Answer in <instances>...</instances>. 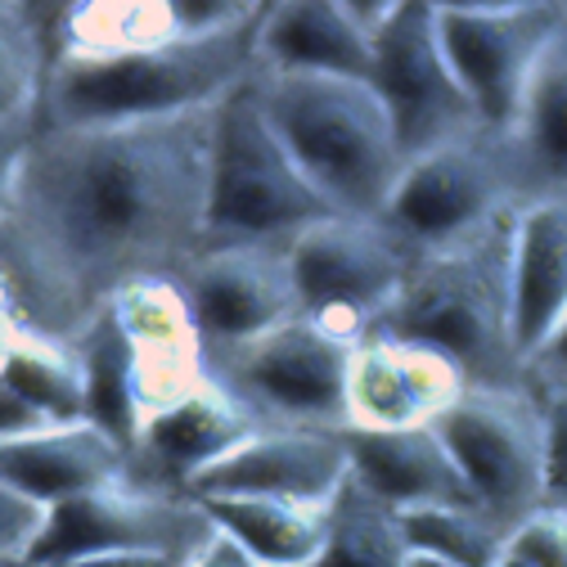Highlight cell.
<instances>
[{
    "label": "cell",
    "instance_id": "cell-1",
    "mask_svg": "<svg viewBox=\"0 0 567 567\" xmlns=\"http://www.w3.org/2000/svg\"><path fill=\"white\" fill-rule=\"evenodd\" d=\"M217 109L45 126L0 163V316L82 338L140 279H185L207 248Z\"/></svg>",
    "mask_w": 567,
    "mask_h": 567
},
{
    "label": "cell",
    "instance_id": "cell-2",
    "mask_svg": "<svg viewBox=\"0 0 567 567\" xmlns=\"http://www.w3.org/2000/svg\"><path fill=\"white\" fill-rule=\"evenodd\" d=\"M514 217L518 207L451 248L414 257L401 298L374 329L437 347L473 388L523 383L514 351Z\"/></svg>",
    "mask_w": 567,
    "mask_h": 567
},
{
    "label": "cell",
    "instance_id": "cell-3",
    "mask_svg": "<svg viewBox=\"0 0 567 567\" xmlns=\"http://www.w3.org/2000/svg\"><path fill=\"white\" fill-rule=\"evenodd\" d=\"M252 91L333 212L383 221L405 154L379 86L329 73H257Z\"/></svg>",
    "mask_w": 567,
    "mask_h": 567
},
{
    "label": "cell",
    "instance_id": "cell-4",
    "mask_svg": "<svg viewBox=\"0 0 567 567\" xmlns=\"http://www.w3.org/2000/svg\"><path fill=\"white\" fill-rule=\"evenodd\" d=\"M257 23L230 37L176 41L126 59H78L54 50L41 131L154 122L217 109L257 78Z\"/></svg>",
    "mask_w": 567,
    "mask_h": 567
},
{
    "label": "cell",
    "instance_id": "cell-5",
    "mask_svg": "<svg viewBox=\"0 0 567 567\" xmlns=\"http://www.w3.org/2000/svg\"><path fill=\"white\" fill-rule=\"evenodd\" d=\"M333 217V203L307 181L289 145L270 126L252 86L235 91L217 113L207 189V248L284 244Z\"/></svg>",
    "mask_w": 567,
    "mask_h": 567
},
{
    "label": "cell",
    "instance_id": "cell-6",
    "mask_svg": "<svg viewBox=\"0 0 567 567\" xmlns=\"http://www.w3.org/2000/svg\"><path fill=\"white\" fill-rule=\"evenodd\" d=\"M351 333L320 316H293L279 329L212 351V374L239 392L270 429H347V374L357 342Z\"/></svg>",
    "mask_w": 567,
    "mask_h": 567
},
{
    "label": "cell",
    "instance_id": "cell-7",
    "mask_svg": "<svg viewBox=\"0 0 567 567\" xmlns=\"http://www.w3.org/2000/svg\"><path fill=\"white\" fill-rule=\"evenodd\" d=\"M451 73L491 135H509L549 45L567 32L558 0H433Z\"/></svg>",
    "mask_w": 567,
    "mask_h": 567
},
{
    "label": "cell",
    "instance_id": "cell-8",
    "mask_svg": "<svg viewBox=\"0 0 567 567\" xmlns=\"http://www.w3.org/2000/svg\"><path fill=\"white\" fill-rule=\"evenodd\" d=\"M433 429L468 477L482 514L505 532L545 509V419L527 379L468 388Z\"/></svg>",
    "mask_w": 567,
    "mask_h": 567
},
{
    "label": "cell",
    "instance_id": "cell-9",
    "mask_svg": "<svg viewBox=\"0 0 567 567\" xmlns=\"http://www.w3.org/2000/svg\"><path fill=\"white\" fill-rule=\"evenodd\" d=\"M518 203L523 185L505 140L482 131L410 158L383 207V226L423 257L486 230Z\"/></svg>",
    "mask_w": 567,
    "mask_h": 567
},
{
    "label": "cell",
    "instance_id": "cell-10",
    "mask_svg": "<svg viewBox=\"0 0 567 567\" xmlns=\"http://www.w3.org/2000/svg\"><path fill=\"white\" fill-rule=\"evenodd\" d=\"M302 311L351 333H370L401 298L414 252L374 217H333L307 226L289 244Z\"/></svg>",
    "mask_w": 567,
    "mask_h": 567
},
{
    "label": "cell",
    "instance_id": "cell-11",
    "mask_svg": "<svg viewBox=\"0 0 567 567\" xmlns=\"http://www.w3.org/2000/svg\"><path fill=\"white\" fill-rule=\"evenodd\" d=\"M374 86L392 113L405 163L486 131L442 54L433 0H396L388 28L374 37Z\"/></svg>",
    "mask_w": 567,
    "mask_h": 567
},
{
    "label": "cell",
    "instance_id": "cell-12",
    "mask_svg": "<svg viewBox=\"0 0 567 567\" xmlns=\"http://www.w3.org/2000/svg\"><path fill=\"white\" fill-rule=\"evenodd\" d=\"M212 532H217V518L189 491H172V486L135 477L122 486L59 501L54 527L28 567H63L73 558L131 554V549L194 558Z\"/></svg>",
    "mask_w": 567,
    "mask_h": 567
},
{
    "label": "cell",
    "instance_id": "cell-13",
    "mask_svg": "<svg viewBox=\"0 0 567 567\" xmlns=\"http://www.w3.org/2000/svg\"><path fill=\"white\" fill-rule=\"evenodd\" d=\"M126 347L140 429L212 379V351L181 279H140L109 302Z\"/></svg>",
    "mask_w": 567,
    "mask_h": 567
},
{
    "label": "cell",
    "instance_id": "cell-14",
    "mask_svg": "<svg viewBox=\"0 0 567 567\" xmlns=\"http://www.w3.org/2000/svg\"><path fill=\"white\" fill-rule=\"evenodd\" d=\"M185 293L203 324L207 351L252 342L284 320L302 316V293L284 244H221L203 248L185 270Z\"/></svg>",
    "mask_w": 567,
    "mask_h": 567
},
{
    "label": "cell",
    "instance_id": "cell-15",
    "mask_svg": "<svg viewBox=\"0 0 567 567\" xmlns=\"http://www.w3.org/2000/svg\"><path fill=\"white\" fill-rule=\"evenodd\" d=\"M468 388H473L468 374L451 357H442L437 347L370 329L357 342L347 374V429H365V433L433 429Z\"/></svg>",
    "mask_w": 567,
    "mask_h": 567
},
{
    "label": "cell",
    "instance_id": "cell-16",
    "mask_svg": "<svg viewBox=\"0 0 567 567\" xmlns=\"http://www.w3.org/2000/svg\"><path fill=\"white\" fill-rule=\"evenodd\" d=\"M351 460L342 433L320 429H261L221 464H212L189 482L194 501L217 495H275V501L302 505H333V495L347 486Z\"/></svg>",
    "mask_w": 567,
    "mask_h": 567
},
{
    "label": "cell",
    "instance_id": "cell-17",
    "mask_svg": "<svg viewBox=\"0 0 567 567\" xmlns=\"http://www.w3.org/2000/svg\"><path fill=\"white\" fill-rule=\"evenodd\" d=\"M261 429H270V423L239 392H230L212 374L198 392L145 419V429L135 437V468L145 482L189 491L198 473L221 464L230 451H239Z\"/></svg>",
    "mask_w": 567,
    "mask_h": 567
},
{
    "label": "cell",
    "instance_id": "cell-18",
    "mask_svg": "<svg viewBox=\"0 0 567 567\" xmlns=\"http://www.w3.org/2000/svg\"><path fill=\"white\" fill-rule=\"evenodd\" d=\"M567 320V194H532L514 217V351L523 374Z\"/></svg>",
    "mask_w": 567,
    "mask_h": 567
},
{
    "label": "cell",
    "instance_id": "cell-19",
    "mask_svg": "<svg viewBox=\"0 0 567 567\" xmlns=\"http://www.w3.org/2000/svg\"><path fill=\"white\" fill-rule=\"evenodd\" d=\"M257 73H329L374 82V37L347 0H275L257 23Z\"/></svg>",
    "mask_w": 567,
    "mask_h": 567
},
{
    "label": "cell",
    "instance_id": "cell-20",
    "mask_svg": "<svg viewBox=\"0 0 567 567\" xmlns=\"http://www.w3.org/2000/svg\"><path fill=\"white\" fill-rule=\"evenodd\" d=\"M135 477L140 468L131 446H122L95 419L59 423V429L23 442H0V482L37 491L54 505L86 491L135 482Z\"/></svg>",
    "mask_w": 567,
    "mask_h": 567
},
{
    "label": "cell",
    "instance_id": "cell-21",
    "mask_svg": "<svg viewBox=\"0 0 567 567\" xmlns=\"http://www.w3.org/2000/svg\"><path fill=\"white\" fill-rule=\"evenodd\" d=\"M342 446L351 460V477L370 486L392 509H419V505L482 509L437 429H405V433L342 429Z\"/></svg>",
    "mask_w": 567,
    "mask_h": 567
},
{
    "label": "cell",
    "instance_id": "cell-22",
    "mask_svg": "<svg viewBox=\"0 0 567 567\" xmlns=\"http://www.w3.org/2000/svg\"><path fill=\"white\" fill-rule=\"evenodd\" d=\"M0 388H14L59 423L91 419L86 357L73 338H54L14 316H0Z\"/></svg>",
    "mask_w": 567,
    "mask_h": 567
},
{
    "label": "cell",
    "instance_id": "cell-23",
    "mask_svg": "<svg viewBox=\"0 0 567 567\" xmlns=\"http://www.w3.org/2000/svg\"><path fill=\"white\" fill-rule=\"evenodd\" d=\"M37 19L41 6H0V163L14 158L45 117L54 28Z\"/></svg>",
    "mask_w": 567,
    "mask_h": 567
},
{
    "label": "cell",
    "instance_id": "cell-24",
    "mask_svg": "<svg viewBox=\"0 0 567 567\" xmlns=\"http://www.w3.org/2000/svg\"><path fill=\"white\" fill-rule=\"evenodd\" d=\"M54 50L78 59H126L185 41L176 0H78L50 6Z\"/></svg>",
    "mask_w": 567,
    "mask_h": 567
},
{
    "label": "cell",
    "instance_id": "cell-25",
    "mask_svg": "<svg viewBox=\"0 0 567 567\" xmlns=\"http://www.w3.org/2000/svg\"><path fill=\"white\" fill-rule=\"evenodd\" d=\"M505 150L514 158L523 198L567 194V32L540 59Z\"/></svg>",
    "mask_w": 567,
    "mask_h": 567
},
{
    "label": "cell",
    "instance_id": "cell-26",
    "mask_svg": "<svg viewBox=\"0 0 567 567\" xmlns=\"http://www.w3.org/2000/svg\"><path fill=\"white\" fill-rule=\"evenodd\" d=\"M203 505L261 567H311L329 536V505L275 495H217Z\"/></svg>",
    "mask_w": 567,
    "mask_h": 567
},
{
    "label": "cell",
    "instance_id": "cell-27",
    "mask_svg": "<svg viewBox=\"0 0 567 567\" xmlns=\"http://www.w3.org/2000/svg\"><path fill=\"white\" fill-rule=\"evenodd\" d=\"M410 540L401 514L370 486L347 477L329 505V536L311 567H405Z\"/></svg>",
    "mask_w": 567,
    "mask_h": 567
},
{
    "label": "cell",
    "instance_id": "cell-28",
    "mask_svg": "<svg viewBox=\"0 0 567 567\" xmlns=\"http://www.w3.org/2000/svg\"><path fill=\"white\" fill-rule=\"evenodd\" d=\"M410 549L437 554L455 567H501L509 554V536L491 514L473 505H419V509H396Z\"/></svg>",
    "mask_w": 567,
    "mask_h": 567
},
{
    "label": "cell",
    "instance_id": "cell-29",
    "mask_svg": "<svg viewBox=\"0 0 567 567\" xmlns=\"http://www.w3.org/2000/svg\"><path fill=\"white\" fill-rule=\"evenodd\" d=\"M82 357H86V383H91V419L100 429H109L122 446H131L135 455V437H140V405H135V383H131V347L113 320V311H104L82 338Z\"/></svg>",
    "mask_w": 567,
    "mask_h": 567
},
{
    "label": "cell",
    "instance_id": "cell-30",
    "mask_svg": "<svg viewBox=\"0 0 567 567\" xmlns=\"http://www.w3.org/2000/svg\"><path fill=\"white\" fill-rule=\"evenodd\" d=\"M54 509L59 505L45 501V495L0 482V563L28 567L54 527Z\"/></svg>",
    "mask_w": 567,
    "mask_h": 567
},
{
    "label": "cell",
    "instance_id": "cell-31",
    "mask_svg": "<svg viewBox=\"0 0 567 567\" xmlns=\"http://www.w3.org/2000/svg\"><path fill=\"white\" fill-rule=\"evenodd\" d=\"M545 419V509L567 514V379H527Z\"/></svg>",
    "mask_w": 567,
    "mask_h": 567
},
{
    "label": "cell",
    "instance_id": "cell-32",
    "mask_svg": "<svg viewBox=\"0 0 567 567\" xmlns=\"http://www.w3.org/2000/svg\"><path fill=\"white\" fill-rule=\"evenodd\" d=\"M509 549L532 567H567V514L540 509L523 527H514Z\"/></svg>",
    "mask_w": 567,
    "mask_h": 567
},
{
    "label": "cell",
    "instance_id": "cell-33",
    "mask_svg": "<svg viewBox=\"0 0 567 567\" xmlns=\"http://www.w3.org/2000/svg\"><path fill=\"white\" fill-rule=\"evenodd\" d=\"M59 429V419L45 414L41 405H32L28 396H19L14 388H0V442H23V437H41Z\"/></svg>",
    "mask_w": 567,
    "mask_h": 567
},
{
    "label": "cell",
    "instance_id": "cell-34",
    "mask_svg": "<svg viewBox=\"0 0 567 567\" xmlns=\"http://www.w3.org/2000/svg\"><path fill=\"white\" fill-rule=\"evenodd\" d=\"M189 567H261V563L217 523V532H212V536L198 545V554L189 558Z\"/></svg>",
    "mask_w": 567,
    "mask_h": 567
},
{
    "label": "cell",
    "instance_id": "cell-35",
    "mask_svg": "<svg viewBox=\"0 0 567 567\" xmlns=\"http://www.w3.org/2000/svg\"><path fill=\"white\" fill-rule=\"evenodd\" d=\"M63 567H189V558L181 554H158V549H131V554H91V558H73Z\"/></svg>",
    "mask_w": 567,
    "mask_h": 567
},
{
    "label": "cell",
    "instance_id": "cell-36",
    "mask_svg": "<svg viewBox=\"0 0 567 567\" xmlns=\"http://www.w3.org/2000/svg\"><path fill=\"white\" fill-rule=\"evenodd\" d=\"M527 379H567V320H563V329L549 338V347L532 361Z\"/></svg>",
    "mask_w": 567,
    "mask_h": 567
},
{
    "label": "cell",
    "instance_id": "cell-37",
    "mask_svg": "<svg viewBox=\"0 0 567 567\" xmlns=\"http://www.w3.org/2000/svg\"><path fill=\"white\" fill-rule=\"evenodd\" d=\"M405 567H455V563H446V558H437V554H419V549H410Z\"/></svg>",
    "mask_w": 567,
    "mask_h": 567
},
{
    "label": "cell",
    "instance_id": "cell-38",
    "mask_svg": "<svg viewBox=\"0 0 567 567\" xmlns=\"http://www.w3.org/2000/svg\"><path fill=\"white\" fill-rule=\"evenodd\" d=\"M501 567H532V563H527V558H518V554H514V549H509V554H505V563H501Z\"/></svg>",
    "mask_w": 567,
    "mask_h": 567
}]
</instances>
